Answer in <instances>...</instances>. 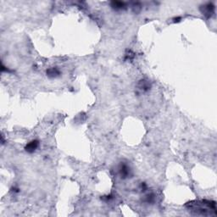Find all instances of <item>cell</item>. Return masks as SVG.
<instances>
[{"instance_id":"cell-4","label":"cell","mask_w":217,"mask_h":217,"mask_svg":"<svg viewBox=\"0 0 217 217\" xmlns=\"http://www.w3.org/2000/svg\"><path fill=\"white\" fill-rule=\"evenodd\" d=\"M214 9H215V7H214V5L212 4H210V3H209V4H207L204 7V9H203V15H206V16H208V17H210V16H211V15L213 14L214 12Z\"/></svg>"},{"instance_id":"cell-3","label":"cell","mask_w":217,"mask_h":217,"mask_svg":"<svg viewBox=\"0 0 217 217\" xmlns=\"http://www.w3.org/2000/svg\"><path fill=\"white\" fill-rule=\"evenodd\" d=\"M119 172H120L122 178H126L130 175V168L127 165L122 163L119 167Z\"/></svg>"},{"instance_id":"cell-8","label":"cell","mask_w":217,"mask_h":217,"mask_svg":"<svg viewBox=\"0 0 217 217\" xmlns=\"http://www.w3.org/2000/svg\"><path fill=\"white\" fill-rule=\"evenodd\" d=\"M155 196L154 193H148V194H147L146 196H145V202L147 203H153L154 201H155Z\"/></svg>"},{"instance_id":"cell-5","label":"cell","mask_w":217,"mask_h":217,"mask_svg":"<svg viewBox=\"0 0 217 217\" xmlns=\"http://www.w3.org/2000/svg\"><path fill=\"white\" fill-rule=\"evenodd\" d=\"M59 75H60V71L56 67H52V68H49L47 70V76L48 77H59Z\"/></svg>"},{"instance_id":"cell-1","label":"cell","mask_w":217,"mask_h":217,"mask_svg":"<svg viewBox=\"0 0 217 217\" xmlns=\"http://www.w3.org/2000/svg\"><path fill=\"white\" fill-rule=\"evenodd\" d=\"M187 207L193 214L199 215H216V204L210 200L192 201L187 204Z\"/></svg>"},{"instance_id":"cell-7","label":"cell","mask_w":217,"mask_h":217,"mask_svg":"<svg viewBox=\"0 0 217 217\" xmlns=\"http://www.w3.org/2000/svg\"><path fill=\"white\" fill-rule=\"evenodd\" d=\"M111 5L112 7L115 9H122L123 8L125 7V4L122 3V2H118V1H114V2H112L111 3Z\"/></svg>"},{"instance_id":"cell-6","label":"cell","mask_w":217,"mask_h":217,"mask_svg":"<svg viewBox=\"0 0 217 217\" xmlns=\"http://www.w3.org/2000/svg\"><path fill=\"white\" fill-rule=\"evenodd\" d=\"M138 87H139V88L141 89V90H143V91H144V92H146V91H148V90L150 89V84H149V82L147 81H145V80H142V81H140L139 84H138Z\"/></svg>"},{"instance_id":"cell-2","label":"cell","mask_w":217,"mask_h":217,"mask_svg":"<svg viewBox=\"0 0 217 217\" xmlns=\"http://www.w3.org/2000/svg\"><path fill=\"white\" fill-rule=\"evenodd\" d=\"M38 146H39V142L37 140H32L26 144L25 149L28 153H33L34 151H36V149L38 148Z\"/></svg>"}]
</instances>
